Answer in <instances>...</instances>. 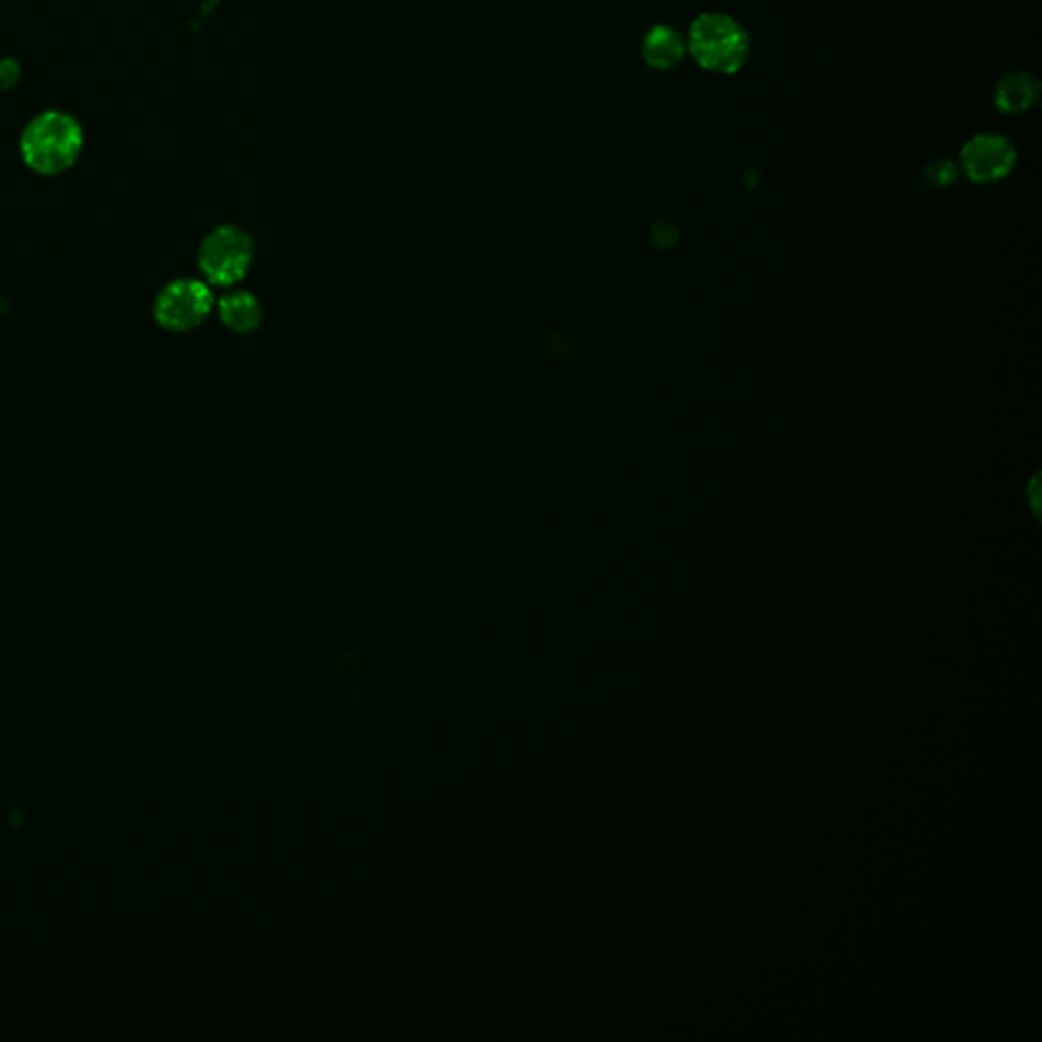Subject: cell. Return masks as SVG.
<instances>
[{"instance_id":"cell-1","label":"cell","mask_w":1042,"mask_h":1042,"mask_svg":"<svg viewBox=\"0 0 1042 1042\" xmlns=\"http://www.w3.org/2000/svg\"><path fill=\"white\" fill-rule=\"evenodd\" d=\"M84 148L80 122L68 113L47 110L33 118L21 137V155L33 172L58 176L70 169Z\"/></svg>"},{"instance_id":"cell-2","label":"cell","mask_w":1042,"mask_h":1042,"mask_svg":"<svg viewBox=\"0 0 1042 1042\" xmlns=\"http://www.w3.org/2000/svg\"><path fill=\"white\" fill-rule=\"evenodd\" d=\"M687 49L706 72L731 75L746 66L751 42L748 31L734 16L703 13L690 25Z\"/></svg>"},{"instance_id":"cell-3","label":"cell","mask_w":1042,"mask_h":1042,"mask_svg":"<svg viewBox=\"0 0 1042 1042\" xmlns=\"http://www.w3.org/2000/svg\"><path fill=\"white\" fill-rule=\"evenodd\" d=\"M253 238L238 226H219L206 236L198 253V267L206 283L229 288L243 280L253 264Z\"/></svg>"},{"instance_id":"cell-4","label":"cell","mask_w":1042,"mask_h":1042,"mask_svg":"<svg viewBox=\"0 0 1042 1042\" xmlns=\"http://www.w3.org/2000/svg\"><path fill=\"white\" fill-rule=\"evenodd\" d=\"M214 304V295L210 292L208 283L191 278H182V280L169 281L163 288L153 314L155 320L169 332H190L204 323Z\"/></svg>"},{"instance_id":"cell-5","label":"cell","mask_w":1042,"mask_h":1042,"mask_svg":"<svg viewBox=\"0 0 1042 1042\" xmlns=\"http://www.w3.org/2000/svg\"><path fill=\"white\" fill-rule=\"evenodd\" d=\"M961 165L971 182L992 184L1008 176L1016 165L1012 141L996 132H980L961 149Z\"/></svg>"},{"instance_id":"cell-6","label":"cell","mask_w":1042,"mask_h":1042,"mask_svg":"<svg viewBox=\"0 0 1042 1042\" xmlns=\"http://www.w3.org/2000/svg\"><path fill=\"white\" fill-rule=\"evenodd\" d=\"M687 37L670 25H656L647 31L642 56L652 70H672L687 56Z\"/></svg>"},{"instance_id":"cell-7","label":"cell","mask_w":1042,"mask_h":1042,"mask_svg":"<svg viewBox=\"0 0 1042 1042\" xmlns=\"http://www.w3.org/2000/svg\"><path fill=\"white\" fill-rule=\"evenodd\" d=\"M1041 94L1039 80L1027 72H1012L1004 75L994 90V103L1006 115H1018L1030 110Z\"/></svg>"},{"instance_id":"cell-8","label":"cell","mask_w":1042,"mask_h":1042,"mask_svg":"<svg viewBox=\"0 0 1042 1042\" xmlns=\"http://www.w3.org/2000/svg\"><path fill=\"white\" fill-rule=\"evenodd\" d=\"M219 314L226 328L236 335H249L259 328L264 309L259 300L249 292H233L222 297Z\"/></svg>"},{"instance_id":"cell-9","label":"cell","mask_w":1042,"mask_h":1042,"mask_svg":"<svg viewBox=\"0 0 1042 1042\" xmlns=\"http://www.w3.org/2000/svg\"><path fill=\"white\" fill-rule=\"evenodd\" d=\"M955 177H957V165L949 160H939V162H933L926 167V179L933 186L945 188V186L953 184Z\"/></svg>"},{"instance_id":"cell-10","label":"cell","mask_w":1042,"mask_h":1042,"mask_svg":"<svg viewBox=\"0 0 1042 1042\" xmlns=\"http://www.w3.org/2000/svg\"><path fill=\"white\" fill-rule=\"evenodd\" d=\"M19 80V63L7 59L0 63V89H9Z\"/></svg>"}]
</instances>
